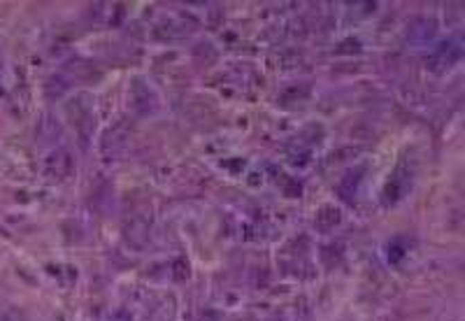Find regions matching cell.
I'll return each mask as SVG.
<instances>
[{"label": "cell", "instance_id": "1", "mask_svg": "<svg viewBox=\"0 0 465 321\" xmlns=\"http://www.w3.org/2000/svg\"><path fill=\"white\" fill-rule=\"evenodd\" d=\"M410 186H412V170L405 166V163H401V166L396 168V173L389 177V182H386L384 202L386 205H389V202H398L410 191Z\"/></svg>", "mask_w": 465, "mask_h": 321}, {"label": "cell", "instance_id": "2", "mask_svg": "<svg viewBox=\"0 0 465 321\" xmlns=\"http://www.w3.org/2000/svg\"><path fill=\"white\" fill-rule=\"evenodd\" d=\"M463 56V47L458 40H444L440 47H437V51L433 54V61H430V65H433L435 70H449L451 65H456L458 61H461Z\"/></svg>", "mask_w": 465, "mask_h": 321}, {"label": "cell", "instance_id": "3", "mask_svg": "<svg viewBox=\"0 0 465 321\" xmlns=\"http://www.w3.org/2000/svg\"><path fill=\"white\" fill-rule=\"evenodd\" d=\"M35 135H37V142H40V145H54V142L61 140L63 128L51 114H44V116H40V121H37Z\"/></svg>", "mask_w": 465, "mask_h": 321}, {"label": "cell", "instance_id": "4", "mask_svg": "<svg viewBox=\"0 0 465 321\" xmlns=\"http://www.w3.org/2000/svg\"><path fill=\"white\" fill-rule=\"evenodd\" d=\"M47 173L56 177H68L73 173V156L65 149H58L47 159Z\"/></svg>", "mask_w": 465, "mask_h": 321}, {"label": "cell", "instance_id": "5", "mask_svg": "<svg viewBox=\"0 0 465 321\" xmlns=\"http://www.w3.org/2000/svg\"><path fill=\"white\" fill-rule=\"evenodd\" d=\"M361 180H363L361 168L351 170V173L342 180V184H340V196H342V198H346V200H351L353 196H356V191H358V184H361Z\"/></svg>", "mask_w": 465, "mask_h": 321}, {"label": "cell", "instance_id": "6", "mask_svg": "<svg viewBox=\"0 0 465 321\" xmlns=\"http://www.w3.org/2000/svg\"><path fill=\"white\" fill-rule=\"evenodd\" d=\"M340 219H342L340 217V209H335L333 205H324L319 209V214H317V219L314 221H317V226L321 228V231H331L333 226L340 224Z\"/></svg>", "mask_w": 465, "mask_h": 321}, {"label": "cell", "instance_id": "7", "mask_svg": "<svg viewBox=\"0 0 465 321\" xmlns=\"http://www.w3.org/2000/svg\"><path fill=\"white\" fill-rule=\"evenodd\" d=\"M0 321H12L10 317H0Z\"/></svg>", "mask_w": 465, "mask_h": 321}]
</instances>
